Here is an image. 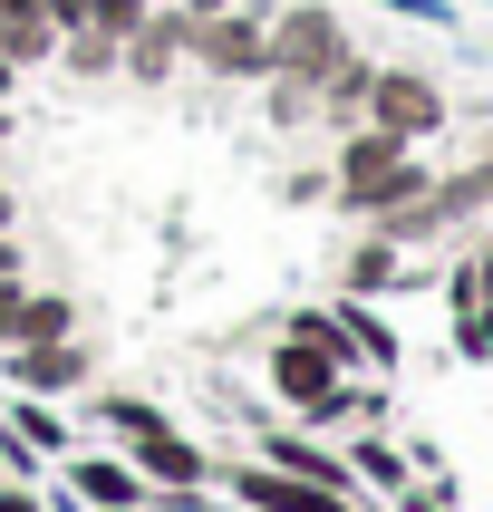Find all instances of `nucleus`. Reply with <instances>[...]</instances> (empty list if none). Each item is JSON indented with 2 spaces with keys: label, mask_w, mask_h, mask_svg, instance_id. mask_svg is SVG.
Instances as JSON below:
<instances>
[{
  "label": "nucleus",
  "mask_w": 493,
  "mask_h": 512,
  "mask_svg": "<svg viewBox=\"0 0 493 512\" xmlns=\"http://www.w3.org/2000/svg\"><path fill=\"white\" fill-rule=\"evenodd\" d=\"M194 39L203 68H223V78H252V68H271V39H261L252 20H213V29H184Z\"/></svg>",
  "instance_id": "nucleus-6"
},
{
  "label": "nucleus",
  "mask_w": 493,
  "mask_h": 512,
  "mask_svg": "<svg viewBox=\"0 0 493 512\" xmlns=\"http://www.w3.org/2000/svg\"><path fill=\"white\" fill-rule=\"evenodd\" d=\"M271 68H281L290 87H300V78H329V68H339V20H329V10H290L281 39H271Z\"/></svg>",
  "instance_id": "nucleus-3"
},
{
  "label": "nucleus",
  "mask_w": 493,
  "mask_h": 512,
  "mask_svg": "<svg viewBox=\"0 0 493 512\" xmlns=\"http://www.w3.org/2000/svg\"><path fill=\"white\" fill-rule=\"evenodd\" d=\"M0 20H49V10L39 0H0Z\"/></svg>",
  "instance_id": "nucleus-17"
},
{
  "label": "nucleus",
  "mask_w": 493,
  "mask_h": 512,
  "mask_svg": "<svg viewBox=\"0 0 493 512\" xmlns=\"http://www.w3.org/2000/svg\"><path fill=\"white\" fill-rule=\"evenodd\" d=\"M20 300H29V290H20V271H0V339L20 329Z\"/></svg>",
  "instance_id": "nucleus-15"
},
{
  "label": "nucleus",
  "mask_w": 493,
  "mask_h": 512,
  "mask_svg": "<svg viewBox=\"0 0 493 512\" xmlns=\"http://www.w3.org/2000/svg\"><path fill=\"white\" fill-rule=\"evenodd\" d=\"M474 281H484V300H493V261H484V271H474Z\"/></svg>",
  "instance_id": "nucleus-20"
},
{
  "label": "nucleus",
  "mask_w": 493,
  "mask_h": 512,
  "mask_svg": "<svg viewBox=\"0 0 493 512\" xmlns=\"http://www.w3.org/2000/svg\"><path fill=\"white\" fill-rule=\"evenodd\" d=\"M78 493H87L97 512H136V503H145V474H126V464H97V455H87V464H78Z\"/></svg>",
  "instance_id": "nucleus-9"
},
{
  "label": "nucleus",
  "mask_w": 493,
  "mask_h": 512,
  "mask_svg": "<svg viewBox=\"0 0 493 512\" xmlns=\"http://www.w3.org/2000/svg\"><path fill=\"white\" fill-rule=\"evenodd\" d=\"M377 281H397V252H387V242H377V252H358V261H348V290H377Z\"/></svg>",
  "instance_id": "nucleus-14"
},
{
  "label": "nucleus",
  "mask_w": 493,
  "mask_h": 512,
  "mask_svg": "<svg viewBox=\"0 0 493 512\" xmlns=\"http://www.w3.org/2000/svg\"><path fill=\"white\" fill-rule=\"evenodd\" d=\"M0 136H10V107H0Z\"/></svg>",
  "instance_id": "nucleus-23"
},
{
  "label": "nucleus",
  "mask_w": 493,
  "mask_h": 512,
  "mask_svg": "<svg viewBox=\"0 0 493 512\" xmlns=\"http://www.w3.org/2000/svg\"><path fill=\"white\" fill-rule=\"evenodd\" d=\"M39 10H49V29H58V39H68V29H87V0H39Z\"/></svg>",
  "instance_id": "nucleus-16"
},
{
  "label": "nucleus",
  "mask_w": 493,
  "mask_h": 512,
  "mask_svg": "<svg viewBox=\"0 0 493 512\" xmlns=\"http://www.w3.org/2000/svg\"><path fill=\"white\" fill-rule=\"evenodd\" d=\"M87 29H97V39H136V29H145V0H87Z\"/></svg>",
  "instance_id": "nucleus-11"
},
{
  "label": "nucleus",
  "mask_w": 493,
  "mask_h": 512,
  "mask_svg": "<svg viewBox=\"0 0 493 512\" xmlns=\"http://www.w3.org/2000/svg\"><path fill=\"white\" fill-rule=\"evenodd\" d=\"M136 464L155 474V484H203V455H194L174 426H145V435H136Z\"/></svg>",
  "instance_id": "nucleus-8"
},
{
  "label": "nucleus",
  "mask_w": 493,
  "mask_h": 512,
  "mask_svg": "<svg viewBox=\"0 0 493 512\" xmlns=\"http://www.w3.org/2000/svg\"><path fill=\"white\" fill-rule=\"evenodd\" d=\"M242 503H261V512H348L339 484H310V474H242Z\"/></svg>",
  "instance_id": "nucleus-7"
},
{
  "label": "nucleus",
  "mask_w": 493,
  "mask_h": 512,
  "mask_svg": "<svg viewBox=\"0 0 493 512\" xmlns=\"http://www.w3.org/2000/svg\"><path fill=\"white\" fill-rule=\"evenodd\" d=\"M484 203H493V165H474V174L445 184V213H484Z\"/></svg>",
  "instance_id": "nucleus-12"
},
{
  "label": "nucleus",
  "mask_w": 493,
  "mask_h": 512,
  "mask_svg": "<svg viewBox=\"0 0 493 512\" xmlns=\"http://www.w3.org/2000/svg\"><path fill=\"white\" fill-rule=\"evenodd\" d=\"M107 426L126 435V445H136V435H145V426H165V416H155L145 397H107Z\"/></svg>",
  "instance_id": "nucleus-13"
},
{
  "label": "nucleus",
  "mask_w": 493,
  "mask_h": 512,
  "mask_svg": "<svg viewBox=\"0 0 493 512\" xmlns=\"http://www.w3.org/2000/svg\"><path fill=\"white\" fill-rule=\"evenodd\" d=\"M0 232H10V194H0Z\"/></svg>",
  "instance_id": "nucleus-22"
},
{
  "label": "nucleus",
  "mask_w": 493,
  "mask_h": 512,
  "mask_svg": "<svg viewBox=\"0 0 493 512\" xmlns=\"http://www.w3.org/2000/svg\"><path fill=\"white\" fill-rule=\"evenodd\" d=\"M339 329H319V319H300L290 329V348H271V387H281L290 406H339Z\"/></svg>",
  "instance_id": "nucleus-2"
},
{
  "label": "nucleus",
  "mask_w": 493,
  "mask_h": 512,
  "mask_svg": "<svg viewBox=\"0 0 493 512\" xmlns=\"http://www.w3.org/2000/svg\"><path fill=\"white\" fill-rule=\"evenodd\" d=\"M0 512H39V503H29V493H0Z\"/></svg>",
  "instance_id": "nucleus-18"
},
{
  "label": "nucleus",
  "mask_w": 493,
  "mask_h": 512,
  "mask_svg": "<svg viewBox=\"0 0 493 512\" xmlns=\"http://www.w3.org/2000/svg\"><path fill=\"white\" fill-rule=\"evenodd\" d=\"M0 97H10V58H0Z\"/></svg>",
  "instance_id": "nucleus-21"
},
{
  "label": "nucleus",
  "mask_w": 493,
  "mask_h": 512,
  "mask_svg": "<svg viewBox=\"0 0 493 512\" xmlns=\"http://www.w3.org/2000/svg\"><path fill=\"white\" fill-rule=\"evenodd\" d=\"M0 271H20V252H10V232H0Z\"/></svg>",
  "instance_id": "nucleus-19"
},
{
  "label": "nucleus",
  "mask_w": 493,
  "mask_h": 512,
  "mask_svg": "<svg viewBox=\"0 0 493 512\" xmlns=\"http://www.w3.org/2000/svg\"><path fill=\"white\" fill-rule=\"evenodd\" d=\"M10 339H68V300L29 290V300H20V329H10Z\"/></svg>",
  "instance_id": "nucleus-10"
},
{
  "label": "nucleus",
  "mask_w": 493,
  "mask_h": 512,
  "mask_svg": "<svg viewBox=\"0 0 493 512\" xmlns=\"http://www.w3.org/2000/svg\"><path fill=\"white\" fill-rule=\"evenodd\" d=\"M406 194H426V174L406 165V136H387V126L348 136V155H339V203L348 213H397Z\"/></svg>",
  "instance_id": "nucleus-1"
},
{
  "label": "nucleus",
  "mask_w": 493,
  "mask_h": 512,
  "mask_svg": "<svg viewBox=\"0 0 493 512\" xmlns=\"http://www.w3.org/2000/svg\"><path fill=\"white\" fill-rule=\"evenodd\" d=\"M368 116L387 126V136H435V126H445V97L397 68V78H368Z\"/></svg>",
  "instance_id": "nucleus-4"
},
{
  "label": "nucleus",
  "mask_w": 493,
  "mask_h": 512,
  "mask_svg": "<svg viewBox=\"0 0 493 512\" xmlns=\"http://www.w3.org/2000/svg\"><path fill=\"white\" fill-rule=\"evenodd\" d=\"M78 348L68 339H10V387H20V397H58V387H78Z\"/></svg>",
  "instance_id": "nucleus-5"
}]
</instances>
